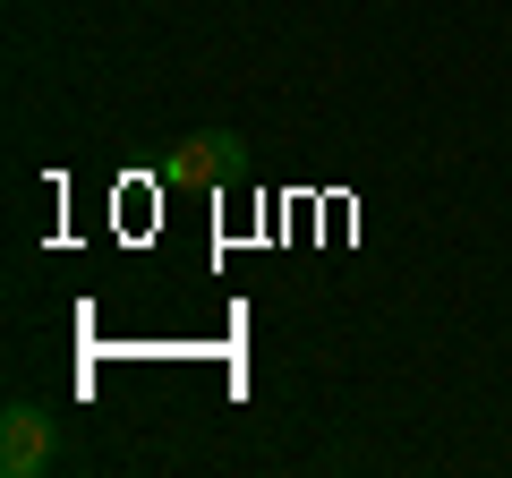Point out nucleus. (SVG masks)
<instances>
[{
	"instance_id": "obj_2",
	"label": "nucleus",
	"mask_w": 512,
	"mask_h": 478,
	"mask_svg": "<svg viewBox=\"0 0 512 478\" xmlns=\"http://www.w3.org/2000/svg\"><path fill=\"white\" fill-rule=\"evenodd\" d=\"M52 444H60V427H52L43 402H9V410H0V478L52 470Z\"/></svg>"
},
{
	"instance_id": "obj_1",
	"label": "nucleus",
	"mask_w": 512,
	"mask_h": 478,
	"mask_svg": "<svg viewBox=\"0 0 512 478\" xmlns=\"http://www.w3.org/2000/svg\"><path fill=\"white\" fill-rule=\"evenodd\" d=\"M239 171H248L239 129H188L180 146L163 154V188H188V197H205V188H231Z\"/></svg>"
}]
</instances>
